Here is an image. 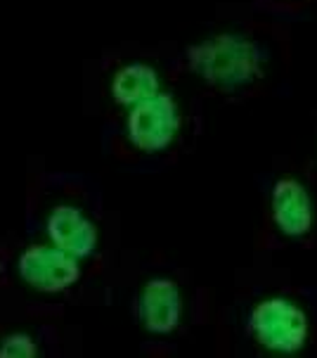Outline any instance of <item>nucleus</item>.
Wrapping results in <instances>:
<instances>
[{
    "mask_svg": "<svg viewBox=\"0 0 317 358\" xmlns=\"http://www.w3.org/2000/svg\"><path fill=\"white\" fill-rule=\"evenodd\" d=\"M190 69L221 90H237L263 76V50L237 34H218L187 50Z\"/></svg>",
    "mask_w": 317,
    "mask_h": 358,
    "instance_id": "obj_1",
    "label": "nucleus"
},
{
    "mask_svg": "<svg viewBox=\"0 0 317 358\" xmlns=\"http://www.w3.org/2000/svg\"><path fill=\"white\" fill-rule=\"evenodd\" d=\"M158 93V74L149 64H128L112 78V98L121 107H135L138 102Z\"/></svg>",
    "mask_w": 317,
    "mask_h": 358,
    "instance_id": "obj_8",
    "label": "nucleus"
},
{
    "mask_svg": "<svg viewBox=\"0 0 317 358\" xmlns=\"http://www.w3.org/2000/svg\"><path fill=\"white\" fill-rule=\"evenodd\" d=\"M142 323L154 335H168L182 318V294L178 285L168 278H154L145 285L140 296Z\"/></svg>",
    "mask_w": 317,
    "mask_h": 358,
    "instance_id": "obj_7",
    "label": "nucleus"
},
{
    "mask_svg": "<svg viewBox=\"0 0 317 358\" xmlns=\"http://www.w3.org/2000/svg\"><path fill=\"white\" fill-rule=\"evenodd\" d=\"M47 235L57 250L85 259L97 247V228L76 206H54L47 216Z\"/></svg>",
    "mask_w": 317,
    "mask_h": 358,
    "instance_id": "obj_6",
    "label": "nucleus"
},
{
    "mask_svg": "<svg viewBox=\"0 0 317 358\" xmlns=\"http://www.w3.org/2000/svg\"><path fill=\"white\" fill-rule=\"evenodd\" d=\"M272 218L286 238H303L313 228V199L296 178H279L272 187Z\"/></svg>",
    "mask_w": 317,
    "mask_h": 358,
    "instance_id": "obj_5",
    "label": "nucleus"
},
{
    "mask_svg": "<svg viewBox=\"0 0 317 358\" xmlns=\"http://www.w3.org/2000/svg\"><path fill=\"white\" fill-rule=\"evenodd\" d=\"M20 278L38 292H62L81 278L78 259L57 247L34 245L17 261Z\"/></svg>",
    "mask_w": 317,
    "mask_h": 358,
    "instance_id": "obj_4",
    "label": "nucleus"
},
{
    "mask_svg": "<svg viewBox=\"0 0 317 358\" xmlns=\"http://www.w3.org/2000/svg\"><path fill=\"white\" fill-rule=\"evenodd\" d=\"M180 131V109L168 93L158 90L152 98L131 107L126 121L128 141L140 152H163Z\"/></svg>",
    "mask_w": 317,
    "mask_h": 358,
    "instance_id": "obj_3",
    "label": "nucleus"
},
{
    "mask_svg": "<svg viewBox=\"0 0 317 358\" xmlns=\"http://www.w3.org/2000/svg\"><path fill=\"white\" fill-rule=\"evenodd\" d=\"M249 330L260 347L277 354H296L308 342L306 313L282 296L260 301L249 318Z\"/></svg>",
    "mask_w": 317,
    "mask_h": 358,
    "instance_id": "obj_2",
    "label": "nucleus"
},
{
    "mask_svg": "<svg viewBox=\"0 0 317 358\" xmlns=\"http://www.w3.org/2000/svg\"><path fill=\"white\" fill-rule=\"evenodd\" d=\"M34 358L38 356V349H36V342L27 335H10L0 342V358Z\"/></svg>",
    "mask_w": 317,
    "mask_h": 358,
    "instance_id": "obj_9",
    "label": "nucleus"
}]
</instances>
